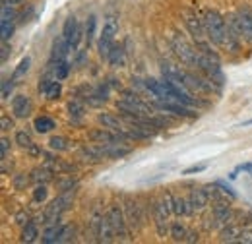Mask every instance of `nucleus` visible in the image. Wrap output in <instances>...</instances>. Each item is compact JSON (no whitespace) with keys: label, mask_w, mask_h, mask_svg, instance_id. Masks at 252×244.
<instances>
[{"label":"nucleus","mask_w":252,"mask_h":244,"mask_svg":"<svg viewBox=\"0 0 252 244\" xmlns=\"http://www.w3.org/2000/svg\"><path fill=\"white\" fill-rule=\"evenodd\" d=\"M119 33V18L115 14H109L105 18V24H103V31L99 35V41H97V51H99V57L101 59H109L113 47H115V37Z\"/></svg>","instance_id":"7ed1b4c3"},{"label":"nucleus","mask_w":252,"mask_h":244,"mask_svg":"<svg viewBox=\"0 0 252 244\" xmlns=\"http://www.w3.org/2000/svg\"><path fill=\"white\" fill-rule=\"evenodd\" d=\"M204 28L210 37V41L218 47L225 45V35H227V22L218 10H208L204 14Z\"/></svg>","instance_id":"f03ea898"},{"label":"nucleus","mask_w":252,"mask_h":244,"mask_svg":"<svg viewBox=\"0 0 252 244\" xmlns=\"http://www.w3.org/2000/svg\"><path fill=\"white\" fill-rule=\"evenodd\" d=\"M237 20H239V30L245 41L252 43V12L251 10H241L237 14Z\"/></svg>","instance_id":"dca6fc26"},{"label":"nucleus","mask_w":252,"mask_h":244,"mask_svg":"<svg viewBox=\"0 0 252 244\" xmlns=\"http://www.w3.org/2000/svg\"><path fill=\"white\" fill-rule=\"evenodd\" d=\"M68 138H64V136H53L51 140H49V148L53 150V152H66L68 150Z\"/></svg>","instance_id":"c756f323"},{"label":"nucleus","mask_w":252,"mask_h":244,"mask_svg":"<svg viewBox=\"0 0 252 244\" xmlns=\"http://www.w3.org/2000/svg\"><path fill=\"white\" fill-rule=\"evenodd\" d=\"M185 243H198V233L189 231V233H187V241H185Z\"/></svg>","instance_id":"49530a36"},{"label":"nucleus","mask_w":252,"mask_h":244,"mask_svg":"<svg viewBox=\"0 0 252 244\" xmlns=\"http://www.w3.org/2000/svg\"><path fill=\"white\" fill-rule=\"evenodd\" d=\"M237 171H245V173L252 175V163H245V165H239V169H237Z\"/></svg>","instance_id":"de8ad7c7"},{"label":"nucleus","mask_w":252,"mask_h":244,"mask_svg":"<svg viewBox=\"0 0 252 244\" xmlns=\"http://www.w3.org/2000/svg\"><path fill=\"white\" fill-rule=\"evenodd\" d=\"M107 215L115 227V235H117V241H130V227H128V221H126L125 210L121 204H111L109 210H107Z\"/></svg>","instance_id":"39448f33"},{"label":"nucleus","mask_w":252,"mask_h":244,"mask_svg":"<svg viewBox=\"0 0 252 244\" xmlns=\"http://www.w3.org/2000/svg\"><path fill=\"white\" fill-rule=\"evenodd\" d=\"M187 200H189V204L192 206L194 212H204L206 206H208V202H210V198H208V194H206L204 188H194V190H190Z\"/></svg>","instance_id":"4468645a"},{"label":"nucleus","mask_w":252,"mask_h":244,"mask_svg":"<svg viewBox=\"0 0 252 244\" xmlns=\"http://www.w3.org/2000/svg\"><path fill=\"white\" fill-rule=\"evenodd\" d=\"M8 152H10V140L6 136H2V140H0V155H2V159L8 157Z\"/></svg>","instance_id":"79ce46f5"},{"label":"nucleus","mask_w":252,"mask_h":244,"mask_svg":"<svg viewBox=\"0 0 252 244\" xmlns=\"http://www.w3.org/2000/svg\"><path fill=\"white\" fill-rule=\"evenodd\" d=\"M14 86H16V82H14L12 78L2 82V101H8V99H10V95L14 92Z\"/></svg>","instance_id":"c9c22d12"},{"label":"nucleus","mask_w":252,"mask_h":244,"mask_svg":"<svg viewBox=\"0 0 252 244\" xmlns=\"http://www.w3.org/2000/svg\"><path fill=\"white\" fill-rule=\"evenodd\" d=\"M212 217H214V227H218V229H223L229 223H235V214H233L231 206L225 200L223 202H214Z\"/></svg>","instance_id":"1a4fd4ad"},{"label":"nucleus","mask_w":252,"mask_h":244,"mask_svg":"<svg viewBox=\"0 0 252 244\" xmlns=\"http://www.w3.org/2000/svg\"><path fill=\"white\" fill-rule=\"evenodd\" d=\"M212 84H216L218 88H221L225 84V76L220 68V59H212L208 55H202L200 53V61H198V66H196Z\"/></svg>","instance_id":"423d86ee"},{"label":"nucleus","mask_w":252,"mask_h":244,"mask_svg":"<svg viewBox=\"0 0 252 244\" xmlns=\"http://www.w3.org/2000/svg\"><path fill=\"white\" fill-rule=\"evenodd\" d=\"M37 237H39V229H37V223L35 221H30L26 227H22V237H20L22 243L32 244L37 241Z\"/></svg>","instance_id":"4be33fe9"},{"label":"nucleus","mask_w":252,"mask_h":244,"mask_svg":"<svg viewBox=\"0 0 252 244\" xmlns=\"http://www.w3.org/2000/svg\"><path fill=\"white\" fill-rule=\"evenodd\" d=\"M185 24H187V30L190 31V35H192L196 45H202V43L210 41L206 28H204V20H200L194 12H185Z\"/></svg>","instance_id":"6e6552de"},{"label":"nucleus","mask_w":252,"mask_h":244,"mask_svg":"<svg viewBox=\"0 0 252 244\" xmlns=\"http://www.w3.org/2000/svg\"><path fill=\"white\" fill-rule=\"evenodd\" d=\"M16 144H18L20 148H24V150H30L33 146L32 136H30L26 130H20V132H16Z\"/></svg>","instance_id":"7c9ffc66"},{"label":"nucleus","mask_w":252,"mask_h":244,"mask_svg":"<svg viewBox=\"0 0 252 244\" xmlns=\"http://www.w3.org/2000/svg\"><path fill=\"white\" fill-rule=\"evenodd\" d=\"M158 109L161 111H167L175 117H181V119H198V113L185 103H175V101H158Z\"/></svg>","instance_id":"9b49d317"},{"label":"nucleus","mask_w":252,"mask_h":244,"mask_svg":"<svg viewBox=\"0 0 252 244\" xmlns=\"http://www.w3.org/2000/svg\"><path fill=\"white\" fill-rule=\"evenodd\" d=\"M0 31H2L0 39L2 41H10V37L14 33V22H0Z\"/></svg>","instance_id":"72a5a7b5"},{"label":"nucleus","mask_w":252,"mask_h":244,"mask_svg":"<svg viewBox=\"0 0 252 244\" xmlns=\"http://www.w3.org/2000/svg\"><path fill=\"white\" fill-rule=\"evenodd\" d=\"M0 126H2V128H0L2 132H8V130H12V128H14V121H12L8 115H2V119H0Z\"/></svg>","instance_id":"a19ab883"},{"label":"nucleus","mask_w":252,"mask_h":244,"mask_svg":"<svg viewBox=\"0 0 252 244\" xmlns=\"http://www.w3.org/2000/svg\"><path fill=\"white\" fill-rule=\"evenodd\" d=\"M187 233H189V229H187L185 225H181V223H171L169 235H171V239H173L175 243H185V241H187Z\"/></svg>","instance_id":"bb28decb"},{"label":"nucleus","mask_w":252,"mask_h":244,"mask_svg":"<svg viewBox=\"0 0 252 244\" xmlns=\"http://www.w3.org/2000/svg\"><path fill=\"white\" fill-rule=\"evenodd\" d=\"M169 208L165 204V200L161 202H156L154 204V221H156V229H158V235L159 237H165L171 229V223H169Z\"/></svg>","instance_id":"9d476101"},{"label":"nucleus","mask_w":252,"mask_h":244,"mask_svg":"<svg viewBox=\"0 0 252 244\" xmlns=\"http://www.w3.org/2000/svg\"><path fill=\"white\" fill-rule=\"evenodd\" d=\"M216 186H218V188H220L221 192H223V194H225V196H229V198H231V200H235V198H237V194H235V190H233V188H231V186H229V184L225 183V181H216Z\"/></svg>","instance_id":"4c0bfd02"},{"label":"nucleus","mask_w":252,"mask_h":244,"mask_svg":"<svg viewBox=\"0 0 252 244\" xmlns=\"http://www.w3.org/2000/svg\"><path fill=\"white\" fill-rule=\"evenodd\" d=\"M76 188L78 186H70V188H64L63 192L47 206V210L43 212L41 215V221H43V225H49V223H55V221H59L61 217H63L64 212H68L70 210V206H72V202H74V198H76Z\"/></svg>","instance_id":"f257e3e1"},{"label":"nucleus","mask_w":252,"mask_h":244,"mask_svg":"<svg viewBox=\"0 0 252 244\" xmlns=\"http://www.w3.org/2000/svg\"><path fill=\"white\" fill-rule=\"evenodd\" d=\"M32 16H33V6H32V4H30V6H28V10L24 8V10H22V12L18 14V24L22 26V24H26V22H30V18H32Z\"/></svg>","instance_id":"ea45409f"},{"label":"nucleus","mask_w":252,"mask_h":244,"mask_svg":"<svg viewBox=\"0 0 252 244\" xmlns=\"http://www.w3.org/2000/svg\"><path fill=\"white\" fill-rule=\"evenodd\" d=\"M101 219H103V214L99 210H95L92 217H90V235L94 237V241L99 239V227H101Z\"/></svg>","instance_id":"c85d7f7f"},{"label":"nucleus","mask_w":252,"mask_h":244,"mask_svg":"<svg viewBox=\"0 0 252 244\" xmlns=\"http://www.w3.org/2000/svg\"><path fill=\"white\" fill-rule=\"evenodd\" d=\"M241 233H243V229H241L239 225L229 223V225H225L223 229H220V241L221 243H239Z\"/></svg>","instance_id":"aec40b11"},{"label":"nucleus","mask_w":252,"mask_h":244,"mask_svg":"<svg viewBox=\"0 0 252 244\" xmlns=\"http://www.w3.org/2000/svg\"><path fill=\"white\" fill-rule=\"evenodd\" d=\"M49 196V190H47V184H37L35 190H33V202L37 204H43Z\"/></svg>","instance_id":"2f4dec72"},{"label":"nucleus","mask_w":252,"mask_h":244,"mask_svg":"<svg viewBox=\"0 0 252 244\" xmlns=\"http://www.w3.org/2000/svg\"><path fill=\"white\" fill-rule=\"evenodd\" d=\"M68 115H70V119H74V121H82V117L86 115V107H84V103L78 101V99L70 101V103H68Z\"/></svg>","instance_id":"a878e982"},{"label":"nucleus","mask_w":252,"mask_h":244,"mask_svg":"<svg viewBox=\"0 0 252 244\" xmlns=\"http://www.w3.org/2000/svg\"><path fill=\"white\" fill-rule=\"evenodd\" d=\"M95 28H97V18L90 16L86 22V30H84V41H86V49H90V45L94 43L95 37Z\"/></svg>","instance_id":"cd10ccee"},{"label":"nucleus","mask_w":252,"mask_h":244,"mask_svg":"<svg viewBox=\"0 0 252 244\" xmlns=\"http://www.w3.org/2000/svg\"><path fill=\"white\" fill-rule=\"evenodd\" d=\"M74 235H76L74 227H70V225H64L63 233H61V237H59V243H70V241H74Z\"/></svg>","instance_id":"e433bc0d"},{"label":"nucleus","mask_w":252,"mask_h":244,"mask_svg":"<svg viewBox=\"0 0 252 244\" xmlns=\"http://www.w3.org/2000/svg\"><path fill=\"white\" fill-rule=\"evenodd\" d=\"M243 126H252V119H249V121L243 122V124H241V128H243Z\"/></svg>","instance_id":"8fccbe9b"},{"label":"nucleus","mask_w":252,"mask_h":244,"mask_svg":"<svg viewBox=\"0 0 252 244\" xmlns=\"http://www.w3.org/2000/svg\"><path fill=\"white\" fill-rule=\"evenodd\" d=\"M10 45H8V41H2V53H0V61H2V64L8 61V55H10Z\"/></svg>","instance_id":"a18cd8bd"},{"label":"nucleus","mask_w":252,"mask_h":244,"mask_svg":"<svg viewBox=\"0 0 252 244\" xmlns=\"http://www.w3.org/2000/svg\"><path fill=\"white\" fill-rule=\"evenodd\" d=\"M2 2H6V4H12V6H18V4H22V2H26V0H2Z\"/></svg>","instance_id":"09e8293b"},{"label":"nucleus","mask_w":252,"mask_h":244,"mask_svg":"<svg viewBox=\"0 0 252 244\" xmlns=\"http://www.w3.org/2000/svg\"><path fill=\"white\" fill-rule=\"evenodd\" d=\"M206 171V165H192L189 169H185L183 171V175L185 177H189V175H196V173H204Z\"/></svg>","instance_id":"37998d69"},{"label":"nucleus","mask_w":252,"mask_h":244,"mask_svg":"<svg viewBox=\"0 0 252 244\" xmlns=\"http://www.w3.org/2000/svg\"><path fill=\"white\" fill-rule=\"evenodd\" d=\"M30 221H32V215H30V212H26V210H20V212H16V215H14V223L20 225V227H26Z\"/></svg>","instance_id":"f704fd0d"},{"label":"nucleus","mask_w":252,"mask_h":244,"mask_svg":"<svg viewBox=\"0 0 252 244\" xmlns=\"http://www.w3.org/2000/svg\"><path fill=\"white\" fill-rule=\"evenodd\" d=\"M107 61H109V64H111L113 68H123L126 64V51L123 47H117V45H115Z\"/></svg>","instance_id":"5701e85b"},{"label":"nucleus","mask_w":252,"mask_h":244,"mask_svg":"<svg viewBox=\"0 0 252 244\" xmlns=\"http://www.w3.org/2000/svg\"><path fill=\"white\" fill-rule=\"evenodd\" d=\"M123 210H125L126 221H128L130 231H140L142 225H144V221H146V215L142 212V206H140L134 198H125Z\"/></svg>","instance_id":"0eeeda50"},{"label":"nucleus","mask_w":252,"mask_h":244,"mask_svg":"<svg viewBox=\"0 0 252 244\" xmlns=\"http://www.w3.org/2000/svg\"><path fill=\"white\" fill-rule=\"evenodd\" d=\"M72 53L68 41L64 39L63 35L57 37L53 41V47H51V61H68V55Z\"/></svg>","instance_id":"ddd939ff"},{"label":"nucleus","mask_w":252,"mask_h":244,"mask_svg":"<svg viewBox=\"0 0 252 244\" xmlns=\"http://www.w3.org/2000/svg\"><path fill=\"white\" fill-rule=\"evenodd\" d=\"M63 229H64V225H63V221H61V219H59V221H55V223H49V225L45 227L43 235H41V243L43 244L59 243V237H61Z\"/></svg>","instance_id":"2eb2a0df"},{"label":"nucleus","mask_w":252,"mask_h":244,"mask_svg":"<svg viewBox=\"0 0 252 244\" xmlns=\"http://www.w3.org/2000/svg\"><path fill=\"white\" fill-rule=\"evenodd\" d=\"M53 177H55V173L49 169V167H37V169H33L32 171V181L35 184H47L53 181Z\"/></svg>","instance_id":"412c9836"},{"label":"nucleus","mask_w":252,"mask_h":244,"mask_svg":"<svg viewBox=\"0 0 252 244\" xmlns=\"http://www.w3.org/2000/svg\"><path fill=\"white\" fill-rule=\"evenodd\" d=\"M97 121L103 124V128H109V130H113V132H123L126 134V128L125 122L121 121L119 117H115V115H111V113H101L99 117H97Z\"/></svg>","instance_id":"a211bd4d"},{"label":"nucleus","mask_w":252,"mask_h":244,"mask_svg":"<svg viewBox=\"0 0 252 244\" xmlns=\"http://www.w3.org/2000/svg\"><path fill=\"white\" fill-rule=\"evenodd\" d=\"M171 47H173V51H175V55L179 57V61L183 62V64H187V66H198V61H200V51H196L192 45H190L189 41L181 35V33H175L173 37H171Z\"/></svg>","instance_id":"20e7f679"},{"label":"nucleus","mask_w":252,"mask_h":244,"mask_svg":"<svg viewBox=\"0 0 252 244\" xmlns=\"http://www.w3.org/2000/svg\"><path fill=\"white\" fill-rule=\"evenodd\" d=\"M113 241H117V235H115V227H113V223H111V219H109V215L103 214V219H101V227H99V239H97V243H113Z\"/></svg>","instance_id":"f3484780"},{"label":"nucleus","mask_w":252,"mask_h":244,"mask_svg":"<svg viewBox=\"0 0 252 244\" xmlns=\"http://www.w3.org/2000/svg\"><path fill=\"white\" fill-rule=\"evenodd\" d=\"M45 68L51 70V74H53L59 82L66 80L68 74H70V64H68V61H49Z\"/></svg>","instance_id":"6ab92c4d"},{"label":"nucleus","mask_w":252,"mask_h":244,"mask_svg":"<svg viewBox=\"0 0 252 244\" xmlns=\"http://www.w3.org/2000/svg\"><path fill=\"white\" fill-rule=\"evenodd\" d=\"M30 179H32V177H30ZM30 179H28L26 175H16L14 181H12V184H14L16 190H24V188L28 186V183H30Z\"/></svg>","instance_id":"58836bf2"},{"label":"nucleus","mask_w":252,"mask_h":244,"mask_svg":"<svg viewBox=\"0 0 252 244\" xmlns=\"http://www.w3.org/2000/svg\"><path fill=\"white\" fill-rule=\"evenodd\" d=\"M61 93H63V84H61L59 80H55V82L51 84V88L47 90L45 97H47L49 101H55V99H59V97H61Z\"/></svg>","instance_id":"473e14b6"},{"label":"nucleus","mask_w":252,"mask_h":244,"mask_svg":"<svg viewBox=\"0 0 252 244\" xmlns=\"http://www.w3.org/2000/svg\"><path fill=\"white\" fill-rule=\"evenodd\" d=\"M32 111H33V103L28 95L20 93V95H16L12 99V115L16 119H28L32 115Z\"/></svg>","instance_id":"f8f14e48"},{"label":"nucleus","mask_w":252,"mask_h":244,"mask_svg":"<svg viewBox=\"0 0 252 244\" xmlns=\"http://www.w3.org/2000/svg\"><path fill=\"white\" fill-rule=\"evenodd\" d=\"M239 243L252 244V229H243V233H241V239H239Z\"/></svg>","instance_id":"c03bdc74"},{"label":"nucleus","mask_w":252,"mask_h":244,"mask_svg":"<svg viewBox=\"0 0 252 244\" xmlns=\"http://www.w3.org/2000/svg\"><path fill=\"white\" fill-rule=\"evenodd\" d=\"M30 66H32V59H30V57H24V59L20 61V64L16 66V70L12 72V80H14L16 84H20V80H24V78L28 76Z\"/></svg>","instance_id":"b1692460"},{"label":"nucleus","mask_w":252,"mask_h":244,"mask_svg":"<svg viewBox=\"0 0 252 244\" xmlns=\"http://www.w3.org/2000/svg\"><path fill=\"white\" fill-rule=\"evenodd\" d=\"M33 128L39 132V134H47V132H51L53 128H57V122L53 121L51 117H37L35 122H33Z\"/></svg>","instance_id":"393cba45"}]
</instances>
